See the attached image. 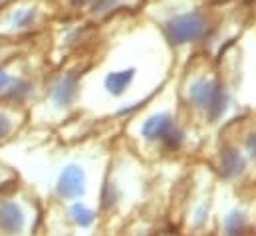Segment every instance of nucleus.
<instances>
[{"label":"nucleus","instance_id":"nucleus-9","mask_svg":"<svg viewBox=\"0 0 256 236\" xmlns=\"http://www.w3.org/2000/svg\"><path fill=\"white\" fill-rule=\"evenodd\" d=\"M222 236H250V214L242 206L230 208L222 216Z\"/></svg>","mask_w":256,"mask_h":236},{"label":"nucleus","instance_id":"nucleus-7","mask_svg":"<svg viewBox=\"0 0 256 236\" xmlns=\"http://www.w3.org/2000/svg\"><path fill=\"white\" fill-rule=\"evenodd\" d=\"M30 110L12 102L0 100V149L12 143L28 125Z\"/></svg>","mask_w":256,"mask_h":236},{"label":"nucleus","instance_id":"nucleus-1","mask_svg":"<svg viewBox=\"0 0 256 236\" xmlns=\"http://www.w3.org/2000/svg\"><path fill=\"white\" fill-rule=\"evenodd\" d=\"M44 202L20 175L0 184V236H38Z\"/></svg>","mask_w":256,"mask_h":236},{"label":"nucleus","instance_id":"nucleus-2","mask_svg":"<svg viewBox=\"0 0 256 236\" xmlns=\"http://www.w3.org/2000/svg\"><path fill=\"white\" fill-rule=\"evenodd\" d=\"M135 139L147 147H155L161 155H177L187 147L189 135L173 110H159L137 123Z\"/></svg>","mask_w":256,"mask_h":236},{"label":"nucleus","instance_id":"nucleus-10","mask_svg":"<svg viewBox=\"0 0 256 236\" xmlns=\"http://www.w3.org/2000/svg\"><path fill=\"white\" fill-rule=\"evenodd\" d=\"M135 68H128V70H118V72H110L104 80V88L112 98H120L128 92L135 80Z\"/></svg>","mask_w":256,"mask_h":236},{"label":"nucleus","instance_id":"nucleus-12","mask_svg":"<svg viewBox=\"0 0 256 236\" xmlns=\"http://www.w3.org/2000/svg\"><path fill=\"white\" fill-rule=\"evenodd\" d=\"M238 145H240V149L244 151V155L248 157V161H250V163H256V125L248 127V129L242 133V137L238 139Z\"/></svg>","mask_w":256,"mask_h":236},{"label":"nucleus","instance_id":"nucleus-4","mask_svg":"<svg viewBox=\"0 0 256 236\" xmlns=\"http://www.w3.org/2000/svg\"><path fill=\"white\" fill-rule=\"evenodd\" d=\"M90 169L82 159H70L60 167L50 200H56L60 204L72 202H86L90 194Z\"/></svg>","mask_w":256,"mask_h":236},{"label":"nucleus","instance_id":"nucleus-13","mask_svg":"<svg viewBox=\"0 0 256 236\" xmlns=\"http://www.w3.org/2000/svg\"><path fill=\"white\" fill-rule=\"evenodd\" d=\"M16 177H18L16 169H12L10 165H6V163L0 159V184L6 182V180H12V178H16Z\"/></svg>","mask_w":256,"mask_h":236},{"label":"nucleus","instance_id":"nucleus-5","mask_svg":"<svg viewBox=\"0 0 256 236\" xmlns=\"http://www.w3.org/2000/svg\"><path fill=\"white\" fill-rule=\"evenodd\" d=\"M80 100V76L74 70H66L52 78L46 86V104L54 114H68Z\"/></svg>","mask_w":256,"mask_h":236},{"label":"nucleus","instance_id":"nucleus-6","mask_svg":"<svg viewBox=\"0 0 256 236\" xmlns=\"http://www.w3.org/2000/svg\"><path fill=\"white\" fill-rule=\"evenodd\" d=\"M214 167L218 171V175L224 180L236 182L248 175L250 171V161L244 155V151L240 149V145L232 139H224L222 145L216 151V161Z\"/></svg>","mask_w":256,"mask_h":236},{"label":"nucleus","instance_id":"nucleus-3","mask_svg":"<svg viewBox=\"0 0 256 236\" xmlns=\"http://www.w3.org/2000/svg\"><path fill=\"white\" fill-rule=\"evenodd\" d=\"M185 108L204 123H216L228 110V94L212 76H196L183 90Z\"/></svg>","mask_w":256,"mask_h":236},{"label":"nucleus","instance_id":"nucleus-8","mask_svg":"<svg viewBox=\"0 0 256 236\" xmlns=\"http://www.w3.org/2000/svg\"><path fill=\"white\" fill-rule=\"evenodd\" d=\"M76 228L66 214L64 204L56 200L44 202V216L40 222L38 236H76Z\"/></svg>","mask_w":256,"mask_h":236},{"label":"nucleus","instance_id":"nucleus-14","mask_svg":"<svg viewBox=\"0 0 256 236\" xmlns=\"http://www.w3.org/2000/svg\"><path fill=\"white\" fill-rule=\"evenodd\" d=\"M157 234H159V230H155V228L149 226V224H143L139 230H135L133 236H157Z\"/></svg>","mask_w":256,"mask_h":236},{"label":"nucleus","instance_id":"nucleus-11","mask_svg":"<svg viewBox=\"0 0 256 236\" xmlns=\"http://www.w3.org/2000/svg\"><path fill=\"white\" fill-rule=\"evenodd\" d=\"M38 20V10L36 8H18L12 12L8 26L14 32H22V30H30Z\"/></svg>","mask_w":256,"mask_h":236},{"label":"nucleus","instance_id":"nucleus-15","mask_svg":"<svg viewBox=\"0 0 256 236\" xmlns=\"http://www.w3.org/2000/svg\"><path fill=\"white\" fill-rule=\"evenodd\" d=\"M157 236H173V234H165V232H159Z\"/></svg>","mask_w":256,"mask_h":236}]
</instances>
